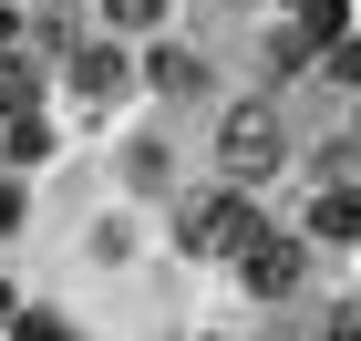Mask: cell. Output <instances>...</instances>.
<instances>
[{
    "instance_id": "obj_1",
    "label": "cell",
    "mask_w": 361,
    "mask_h": 341,
    "mask_svg": "<svg viewBox=\"0 0 361 341\" xmlns=\"http://www.w3.org/2000/svg\"><path fill=\"white\" fill-rule=\"evenodd\" d=\"M279 155H289V135H279V114H269V104H238V114L217 124V166L238 176V186H269Z\"/></svg>"
},
{
    "instance_id": "obj_2",
    "label": "cell",
    "mask_w": 361,
    "mask_h": 341,
    "mask_svg": "<svg viewBox=\"0 0 361 341\" xmlns=\"http://www.w3.org/2000/svg\"><path fill=\"white\" fill-rule=\"evenodd\" d=\"M238 269H248L258 300H289V289H300V238H269V227H258L248 249H238Z\"/></svg>"
},
{
    "instance_id": "obj_3",
    "label": "cell",
    "mask_w": 361,
    "mask_h": 341,
    "mask_svg": "<svg viewBox=\"0 0 361 341\" xmlns=\"http://www.w3.org/2000/svg\"><path fill=\"white\" fill-rule=\"evenodd\" d=\"M186 238H196V249H227V258H238V249L258 238V207H248V197H217V207H196V217H186Z\"/></svg>"
},
{
    "instance_id": "obj_4",
    "label": "cell",
    "mask_w": 361,
    "mask_h": 341,
    "mask_svg": "<svg viewBox=\"0 0 361 341\" xmlns=\"http://www.w3.org/2000/svg\"><path fill=\"white\" fill-rule=\"evenodd\" d=\"M73 93H93V104H104V93H124V62H114L104 42H83V52H73Z\"/></svg>"
},
{
    "instance_id": "obj_5",
    "label": "cell",
    "mask_w": 361,
    "mask_h": 341,
    "mask_svg": "<svg viewBox=\"0 0 361 341\" xmlns=\"http://www.w3.org/2000/svg\"><path fill=\"white\" fill-rule=\"evenodd\" d=\"M310 227L351 249V238H361V186H331V197H320V217H310Z\"/></svg>"
},
{
    "instance_id": "obj_6",
    "label": "cell",
    "mask_w": 361,
    "mask_h": 341,
    "mask_svg": "<svg viewBox=\"0 0 361 341\" xmlns=\"http://www.w3.org/2000/svg\"><path fill=\"white\" fill-rule=\"evenodd\" d=\"M155 83H166V93H207V62H196V52H155Z\"/></svg>"
},
{
    "instance_id": "obj_7",
    "label": "cell",
    "mask_w": 361,
    "mask_h": 341,
    "mask_svg": "<svg viewBox=\"0 0 361 341\" xmlns=\"http://www.w3.org/2000/svg\"><path fill=\"white\" fill-rule=\"evenodd\" d=\"M0 114H31V62L0 52Z\"/></svg>"
},
{
    "instance_id": "obj_8",
    "label": "cell",
    "mask_w": 361,
    "mask_h": 341,
    "mask_svg": "<svg viewBox=\"0 0 361 341\" xmlns=\"http://www.w3.org/2000/svg\"><path fill=\"white\" fill-rule=\"evenodd\" d=\"M300 21L320 31V42H341V21H351V0H300Z\"/></svg>"
},
{
    "instance_id": "obj_9",
    "label": "cell",
    "mask_w": 361,
    "mask_h": 341,
    "mask_svg": "<svg viewBox=\"0 0 361 341\" xmlns=\"http://www.w3.org/2000/svg\"><path fill=\"white\" fill-rule=\"evenodd\" d=\"M104 21H124V31H145V21H166V0H104Z\"/></svg>"
}]
</instances>
